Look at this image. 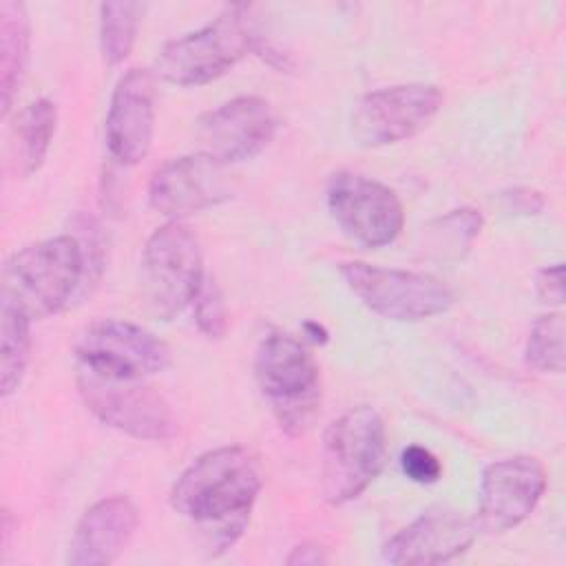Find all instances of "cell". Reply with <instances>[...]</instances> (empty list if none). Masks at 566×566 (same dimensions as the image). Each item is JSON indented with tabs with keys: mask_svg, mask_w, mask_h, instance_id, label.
<instances>
[{
	"mask_svg": "<svg viewBox=\"0 0 566 566\" xmlns=\"http://www.w3.org/2000/svg\"><path fill=\"white\" fill-rule=\"evenodd\" d=\"M263 486L259 460L245 447H219L190 462L170 489V506L195 522L214 557L243 535Z\"/></svg>",
	"mask_w": 566,
	"mask_h": 566,
	"instance_id": "obj_1",
	"label": "cell"
},
{
	"mask_svg": "<svg viewBox=\"0 0 566 566\" xmlns=\"http://www.w3.org/2000/svg\"><path fill=\"white\" fill-rule=\"evenodd\" d=\"M86 276L82 243L71 234L38 241L11 254L2 268V301L31 321L57 314L69 305Z\"/></svg>",
	"mask_w": 566,
	"mask_h": 566,
	"instance_id": "obj_2",
	"label": "cell"
},
{
	"mask_svg": "<svg viewBox=\"0 0 566 566\" xmlns=\"http://www.w3.org/2000/svg\"><path fill=\"white\" fill-rule=\"evenodd\" d=\"M387 431L374 407L358 405L340 413L323 433L321 489L338 506L356 500L385 469Z\"/></svg>",
	"mask_w": 566,
	"mask_h": 566,
	"instance_id": "obj_3",
	"label": "cell"
},
{
	"mask_svg": "<svg viewBox=\"0 0 566 566\" xmlns=\"http://www.w3.org/2000/svg\"><path fill=\"white\" fill-rule=\"evenodd\" d=\"M254 378L279 427L301 436L321 405V374L307 347L285 332H268L254 352Z\"/></svg>",
	"mask_w": 566,
	"mask_h": 566,
	"instance_id": "obj_4",
	"label": "cell"
},
{
	"mask_svg": "<svg viewBox=\"0 0 566 566\" xmlns=\"http://www.w3.org/2000/svg\"><path fill=\"white\" fill-rule=\"evenodd\" d=\"M254 38L248 7L230 4L206 27L170 40L157 55L155 73L177 86L208 84L252 51Z\"/></svg>",
	"mask_w": 566,
	"mask_h": 566,
	"instance_id": "obj_5",
	"label": "cell"
},
{
	"mask_svg": "<svg viewBox=\"0 0 566 566\" xmlns=\"http://www.w3.org/2000/svg\"><path fill=\"white\" fill-rule=\"evenodd\" d=\"M203 276L201 248L186 223L168 221L148 237L142 252V292L155 316L170 321L192 305Z\"/></svg>",
	"mask_w": 566,
	"mask_h": 566,
	"instance_id": "obj_6",
	"label": "cell"
},
{
	"mask_svg": "<svg viewBox=\"0 0 566 566\" xmlns=\"http://www.w3.org/2000/svg\"><path fill=\"white\" fill-rule=\"evenodd\" d=\"M75 382L86 409L99 422L126 436L164 442L179 429L170 402L144 378H113L80 367Z\"/></svg>",
	"mask_w": 566,
	"mask_h": 566,
	"instance_id": "obj_7",
	"label": "cell"
},
{
	"mask_svg": "<svg viewBox=\"0 0 566 566\" xmlns=\"http://www.w3.org/2000/svg\"><path fill=\"white\" fill-rule=\"evenodd\" d=\"M338 270L352 294L367 310L389 321H424L449 312L455 301L447 283L424 272L380 268L363 261L340 263Z\"/></svg>",
	"mask_w": 566,
	"mask_h": 566,
	"instance_id": "obj_8",
	"label": "cell"
},
{
	"mask_svg": "<svg viewBox=\"0 0 566 566\" xmlns=\"http://www.w3.org/2000/svg\"><path fill=\"white\" fill-rule=\"evenodd\" d=\"M80 367L113 378H146L170 365L168 345L142 325L104 318L86 325L75 343Z\"/></svg>",
	"mask_w": 566,
	"mask_h": 566,
	"instance_id": "obj_9",
	"label": "cell"
},
{
	"mask_svg": "<svg viewBox=\"0 0 566 566\" xmlns=\"http://www.w3.org/2000/svg\"><path fill=\"white\" fill-rule=\"evenodd\" d=\"M327 210L336 226L365 248H382L405 226L402 203L396 192L360 172L340 170L327 184Z\"/></svg>",
	"mask_w": 566,
	"mask_h": 566,
	"instance_id": "obj_10",
	"label": "cell"
},
{
	"mask_svg": "<svg viewBox=\"0 0 566 566\" xmlns=\"http://www.w3.org/2000/svg\"><path fill=\"white\" fill-rule=\"evenodd\" d=\"M442 93L436 84L409 82L371 91L352 111V133L360 146L398 144L420 133L440 111Z\"/></svg>",
	"mask_w": 566,
	"mask_h": 566,
	"instance_id": "obj_11",
	"label": "cell"
},
{
	"mask_svg": "<svg viewBox=\"0 0 566 566\" xmlns=\"http://www.w3.org/2000/svg\"><path fill=\"white\" fill-rule=\"evenodd\" d=\"M546 489V469L533 455L491 462L482 471L475 526L482 533H506L520 526L537 506Z\"/></svg>",
	"mask_w": 566,
	"mask_h": 566,
	"instance_id": "obj_12",
	"label": "cell"
},
{
	"mask_svg": "<svg viewBox=\"0 0 566 566\" xmlns=\"http://www.w3.org/2000/svg\"><path fill=\"white\" fill-rule=\"evenodd\" d=\"M276 113L256 95L232 97L203 113L197 122L201 153L221 164H237L259 155L276 135Z\"/></svg>",
	"mask_w": 566,
	"mask_h": 566,
	"instance_id": "obj_13",
	"label": "cell"
},
{
	"mask_svg": "<svg viewBox=\"0 0 566 566\" xmlns=\"http://www.w3.org/2000/svg\"><path fill=\"white\" fill-rule=\"evenodd\" d=\"M232 197L226 164L206 153L184 155L161 164L148 184V203L155 212L179 221Z\"/></svg>",
	"mask_w": 566,
	"mask_h": 566,
	"instance_id": "obj_14",
	"label": "cell"
},
{
	"mask_svg": "<svg viewBox=\"0 0 566 566\" xmlns=\"http://www.w3.org/2000/svg\"><path fill=\"white\" fill-rule=\"evenodd\" d=\"M475 520L458 509L433 506L391 535L382 546L394 566H431L460 557L475 539Z\"/></svg>",
	"mask_w": 566,
	"mask_h": 566,
	"instance_id": "obj_15",
	"label": "cell"
},
{
	"mask_svg": "<svg viewBox=\"0 0 566 566\" xmlns=\"http://www.w3.org/2000/svg\"><path fill=\"white\" fill-rule=\"evenodd\" d=\"M155 133V80L148 69H128L115 84L108 115L106 144L111 155L124 164H139Z\"/></svg>",
	"mask_w": 566,
	"mask_h": 566,
	"instance_id": "obj_16",
	"label": "cell"
},
{
	"mask_svg": "<svg viewBox=\"0 0 566 566\" xmlns=\"http://www.w3.org/2000/svg\"><path fill=\"white\" fill-rule=\"evenodd\" d=\"M139 513L124 495H113L88 506L77 520L66 548L69 566H108L128 546Z\"/></svg>",
	"mask_w": 566,
	"mask_h": 566,
	"instance_id": "obj_17",
	"label": "cell"
},
{
	"mask_svg": "<svg viewBox=\"0 0 566 566\" xmlns=\"http://www.w3.org/2000/svg\"><path fill=\"white\" fill-rule=\"evenodd\" d=\"M31 51V22L27 7L18 0L0 2V104L9 115L22 86Z\"/></svg>",
	"mask_w": 566,
	"mask_h": 566,
	"instance_id": "obj_18",
	"label": "cell"
},
{
	"mask_svg": "<svg viewBox=\"0 0 566 566\" xmlns=\"http://www.w3.org/2000/svg\"><path fill=\"white\" fill-rule=\"evenodd\" d=\"M57 128V106L55 102L40 97L27 104L13 122V161L20 175L29 177L40 170L51 148Z\"/></svg>",
	"mask_w": 566,
	"mask_h": 566,
	"instance_id": "obj_19",
	"label": "cell"
},
{
	"mask_svg": "<svg viewBox=\"0 0 566 566\" xmlns=\"http://www.w3.org/2000/svg\"><path fill=\"white\" fill-rule=\"evenodd\" d=\"M31 360V318L2 301L0 307V394L9 398L22 385Z\"/></svg>",
	"mask_w": 566,
	"mask_h": 566,
	"instance_id": "obj_20",
	"label": "cell"
},
{
	"mask_svg": "<svg viewBox=\"0 0 566 566\" xmlns=\"http://www.w3.org/2000/svg\"><path fill=\"white\" fill-rule=\"evenodd\" d=\"M142 4L139 2H102L99 4V51L108 66L122 64L133 51L137 38Z\"/></svg>",
	"mask_w": 566,
	"mask_h": 566,
	"instance_id": "obj_21",
	"label": "cell"
},
{
	"mask_svg": "<svg viewBox=\"0 0 566 566\" xmlns=\"http://www.w3.org/2000/svg\"><path fill=\"white\" fill-rule=\"evenodd\" d=\"M482 230V214L473 208H455L429 226V248L442 259H460Z\"/></svg>",
	"mask_w": 566,
	"mask_h": 566,
	"instance_id": "obj_22",
	"label": "cell"
},
{
	"mask_svg": "<svg viewBox=\"0 0 566 566\" xmlns=\"http://www.w3.org/2000/svg\"><path fill=\"white\" fill-rule=\"evenodd\" d=\"M564 316L559 312L542 314L526 338L524 358L531 367L539 371H564Z\"/></svg>",
	"mask_w": 566,
	"mask_h": 566,
	"instance_id": "obj_23",
	"label": "cell"
},
{
	"mask_svg": "<svg viewBox=\"0 0 566 566\" xmlns=\"http://www.w3.org/2000/svg\"><path fill=\"white\" fill-rule=\"evenodd\" d=\"M192 314L199 332L206 338H223L228 332V310L223 292L212 276H203V283L192 301Z\"/></svg>",
	"mask_w": 566,
	"mask_h": 566,
	"instance_id": "obj_24",
	"label": "cell"
},
{
	"mask_svg": "<svg viewBox=\"0 0 566 566\" xmlns=\"http://www.w3.org/2000/svg\"><path fill=\"white\" fill-rule=\"evenodd\" d=\"M402 473L416 484H433L442 475V462L429 449L420 444H409L400 453Z\"/></svg>",
	"mask_w": 566,
	"mask_h": 566,
	"instance_id": "obj_25",
	"label": "cell"
},
{
	"mask_svg": "<svg viewBox=\"0 0 566 566\" xmlns=\"http://www.w3.org/2000/svg\"><path fill=\"white\" fill-rule=\"evenodd\" d=\"M502 206L506 212L520 214V217H533L539 214L544 208V197L539 190L528 186H515L502 192Z\"/></svg>",
	"mask_w": 566,
	"mask_h": 566,
	"instance_id": "obj_26",
	"label": "cell"
},
{
	"mask_svg": "<svg viewBox=\"0 0 566 566\" xmlns=\"http://www.w3.org/2000/svg\"><path fill=\"white\" fill-rule=\"evenodd\" d=\"M535 290L542 303L562 305L564 303V268L562 263L546 265L535 276Z\"/></svg>",
	"mask_w": 566,
	"mask_h": 566,
	"instance_id": "obj_27",
	"label": "cell"
},
{
	"mask_svg": "<svg viewBox=\"0 0 566 566\" xmlns=\"http://www.w3.org/2000/svg\"><path fill=\"white\" fill-rule=\"evenodd\" d=\"M285 564L290 566H318L327 564L325 551L314 542H303L292 548V553L285 557Z\"/></svg>",
	"mask_w": 566,
	"mask_h": 566,
	"instance_id": "obj_28",
	"label": "cell"
},
{
	"mask_svg": "<svg viewBox=\"0 0 566 566\" xmlns=\"http://www.w3.org/2000/svg\"><path fill=\"white\" fill-rule=\"evenodd\" d=\"M303 332H305V336H307L312 343H316V345L327 343V329H325L323 325H318L316 321H307V323L303 325Z\"/></svg>",
	"mask_w": 566,
	"mask_h": 566,
	"instance_id": "obj_29",
	"label": "cell"
}]
</instances>
